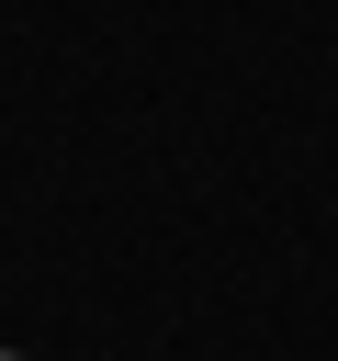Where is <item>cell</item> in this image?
Segmentation results:
<instances>
[{
	"label": "cell",
	"mask_w": 338,
	"mask_h": 361,
	"mask_svg": "<svg viewBox=\"0 0 338 361\" xmlns=\"http://www.w3.org/2000/svg\"><path fill=\"white\" fill-rule=\"evenodd\" d=\"M0 361H11V350H0Z\"/></svg>",
	"instance_id": "1"
}]
</instances>
